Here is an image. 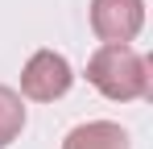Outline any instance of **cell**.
<instances>
[{
	"instance_id": "cell-5",
	"label": "cell",
	"mask_w": 153,
	"mask_h": 149,
	"mask_svg": "<svg viewBox=\"0 0 153 149\" xmlns=\"http://www.w3.org/2000/svg\"><path fill=\"white\" fill-rule=\"evenodd\" d=\"M21 128H25V104H21V95L13 87L0 83V149L13 145L21 137Z\"/></svg>"
},
{
	"instance_id": "cell-1",
	"label": "cell",
	"mask_w": 153,
	"mask_h": 149,
	"mask_svg": "<svg viewBox=\"0 0 153 149\" xmlns=\"http://www.w3.org/2000/svg\"><path fill=\"white\" fill-rule=\"evenodd\" d=\"M87 83L108 99H145L149 95V62L132 46L120 42H103L91 58H87Z\"/></svg>"
},
{
	"instance_id": "cell-3",
	"label": "cell",
	"mask_w": 153,
	"mask_h": 149,
	"mask_svg": "<svg viewBox=\"0 0 153 149\" xmlns=\"http://www.w3.org/2000/svg\"><path fill=\"white\" fill-rule=\"evenodd\" d=\"M145 25V0H91V29L103 42L128 46Z\"/></svg>"
},
{
	"instance_id": "cell-2",
	"label": "cell",
	"mask_w": 153,
	"mask_h": 149,
	"mask_svg": "<svg viewBox=\"0 0 153 149\" xmlns=\"http://www.w3.org/2000/svg\"><path fill=\"white\" fill-rule=\"evenodd\" d=\"M71 83H75L71 62H66L62 54H54V50H37L25 62V71H21V91H25L29 99H37V104L62 99L71 91Z\"/></svg>"
},
{
	"instance_id": "cell-4",
	"label": "cell",
	"mask_w": 153,
	"mask_h": 149,
	"mask_svg": "<svg viewBox=\"0 0 153 149\" xmlns=\"http://www.w3.org/2000/svg\"><path fill=\"white\" fill-rule=\"evenodd\" d=\"M62 149H132L128 145V133L112 120H87L66 133Z\"/></svg>"
}]
</instances>
